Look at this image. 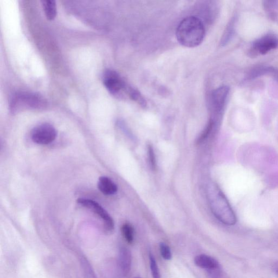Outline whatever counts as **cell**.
Returning a JSON list of instances; mask_svg holds the SVG:
<instances>
[{
  "label": "cell",
  "instance_id": "1",
  "mask_svg": "<svg viewBox=\"0 0 278 278\" xmlns=\"http://www.w3.org/2000/svg\"><path fill=\"white\" fill-rule=\"evenodd\" d=\"M204 26L201 19L190 16L182 20L176 30V38L182 46L196 47L202 42L205 37Z\"/></svg>",
  "mask_w": 278,
  "mask_h": 278
},
{
  "label": "cell",
  "instance_id": "2",
  "mask_svg": "<svg viewBox=\"0 0 278 278\" xmlns=\"http://www.w3.org/2000/svg\"><path fill=\"white\" fill-rule=\"evenodd\" d=\"M207 196L211 210L219 221L227 225L236 224V215L218 186L214 183L208 186Z\"/></svg>",
  "mask_w": 278,
  "mask_h": 278
},
{
  "label": "cell",
  "instance_id": "3",
  "mask_svg": "<svg viewBox=\"0 0 278 278\" xmlns=\"http://www.w3.org/2000/svg\"><path fill=\"white\" fill-rule=\"evenodd\" d=\"M47 101L36 93L22 92L16 93L10 102V109L13 112L25 109H40L46 107Z\"/></svg>",
  "mask_w": 278,
  "mask_h": 278
},
{
  "label": "cell",
  "instance_id": "4",
  "mask_svg": "<svg viewBox=\"0 0 278 278\" xmlns=\"http://www.w3.org/2000/svg\"><path fill=\"white\" fill-rule=\"evenodd\" d=\"M103 83L112 95L118 97H120L123 92L125 91L127 94L129 86L118 73L111 70H108L104 73Z\"/></svg>",
  "mask_w": 278,
  "mask_h": 278
},
{
  "label": "cell",
  "instance_id": "5",
  "mask_svg": "<svg viewBox=\"0 0 278 278\" xmlns=\"http://www.w3.org/2000/svg\"><path fill=\"white\" fill-rule=\"evenodd\" d=\"M278 47V38L274 34H269L256 40L249 50L251 56L263 55Z\"/></svg>",
  "mask_w": 278,
  "mask_h": 278
},
{
  "label": "cell",
  "instance_id": "6",
  "mask_svg": "<svg viewBox=\"0 0 278 278\" xmlns=\"http://www.w3.org/2000/svg\"><path fill=\"white\" fill-rule=\"evenodd\" d=\"M57 134L54 126L44 124L34 128L31 136L33 142L40 145H48L55 140Z\"/></svg>",
  "mask_w": 278,
  "mask_h": 278
},
{
  "label": "cell",
  "instance_id": "7",
  "mask_svg": "<svg viewBox=\"0 0 278 278\" xmlns=\"http://www.w3.org/2000/svg\"><path fill=\"white\" fill-rule=\"evenodd\" d=\"M77 203L82 206L89 208L95 214L98 215L103 220L106 230L111 231L114 229V222L109 214L97 202L92 200L80 198Z\"/></svg>",
  "mask_w": 278,
  "mask_h": 278
},
{
  "label": "cell",
  "instance_id": "8",
  "mask_svg": "<svg viewBox=\"0 0 278 278\" xmlns=\"http://www.w3.org/2000/svg\"><path fill=\"white\" fill-rule=\"evenodd\" d=\"M229 89L228 86H223L215 90L211 96V106L216 115H220L227 102Z\"/></svg>",
  "mask_w": 278,
  "mask_h": 278
},
{
  "label": "cell",
  "instance_id": "9",
  "mask_svg": "<svg viewBox=\"0 0 278 278\" xmlns=\"http://www.w3.org/2000/svg\"><path fill=\"white\" fill-rule=\"evenodd\" d=\"M119 266L122 275L125 276L130 272L132 266V254L126 247L120 248L119 257Z\"/></svg>",
  "mask_w": 278,
  "mask_h": 278
},
{
  "label": "cell",
  "instance_id": "10",
  "mask_svg": "<svg viewBox=\"0 0 278 278\" xmlns=\"http://www.w3.org/2000/svg\"><path fill=\"white\" fill-rule=\"evenodd\" d=\"M194 262L197 266L207 271L221 268L220 264L215 259L205 254L196 256Z\"/></svg>",
  "mask_w": 278,
  "mask_h": 278
},
{
  "label": "cell",
  "instance_id": "11",
  "mask_svg": "<svg viewBox=\"0 0 278 278\" xmlns=\"http://www.w3.org/2000/svg\"><path fill=\"white\" fill-rule=\"evenodd\" d=\"M98 188L104 195L115 194L118 191L117 185L110 178L101 177L98 182Z\"/></svg>",
  "mask_w": 278,
  "mask_h": 278
},
{
  "label": "cell",
  "instance_id": "12",
  "mask_svg": "<svg viewBox=\"0 0 278 278\" xmlns=\"http://www.w3.org/2000/svg\"><path fill=\"white\" fill-rule=\"evenodd\" d=\"M264 75H269L273 76L278 82V71L273 67L262 66L258 67L253 70L248 74L249 79H254Z\"/></svg>",
  "mask_w": 278,
  "mask_h": 278
},
{
  "label": "cell",
  "instance_id": "13",
  "mask_svg": "<svg viewBox=\"0 0 278 278\" xmlns=\"http://www.w3.org/2000/svg\"><path fill=\"white\" fill-rule=\"evenodd\" d=\"M41 3L47 18L50 20H54L57 14L56 2L52 0H45Z\"/></svg>",
  "mask_w": 278,
  "mask_h": 278
},
{
  "label": "cell",
  "instance_id": "14",
  "mask_svg": "<svg viewBox=\"0 0 278 278\" xmlns=\"http://www.w3.org/2000/svg\"><path fill=\"white\" fill-rule=\"evenodd\" d=\"M265 12L273 20H275L277 17L278 2L266 1L264 2Z\"/></svg>",
  "mask_w": 278,
  "mask_h": 278
},
{
  "label": "cell",
  "instance_id": "15",
  "mask_svg": "<svg viewBox=\"0 0 278 278\" xmlns=\"http://www.w3.org/2000/svg\"><path fill=\"white\" fill-rule=\"evenodd\" d=\"M121 231L126 241L131 244L134 238V231L132 226L129 223H125L122 227Z\"/></svg>",
  "mask_w": 278,
  "mask_h": 278
},
{
  "label": "cell",
  "instance_id": "16",
  "mask_svg": "<svg viewBox=\"0 0 278 278\" xmlns=\"http://www.w3.org/2000/svg\"><path fill=\"white\" fill-rule=\"evenodd\" d=\"M149 257L150 268L153 278H161L159 269L157 263L156 262L155 258L152 253L150 254Z\"/></svg>",
  "mask_w": 278,
  "mask_h": 278
},
{
  "label": "cell",
  "instance_id": "17",
  "mask_svg": "<svg viewBox=\"0 0 278 278\" xmlns=\"http://www.w3.org/2000/svg\"><path fill=\"white\" fill-rule=\"evenodd\" d=\"M214 124V121L213 119H211L210 122H208L206 128L203 130V132L202 133L201 135L197 138V144H200L202 143L205 139L208 136V134H210L211 130L213 129V126Z\"/></svg>",
  "mask_w": 278,
  "mask_h": 278
},
{
  "label": "cell",
  "instance_id": "18",
  "mask_svg": "<svg viewBox=\"0 0 278 278\" xmlns=\"http://www.w3.org/2000/svg\"><path fill=\"white\" fill-rule=\"evenodd\" d=\"M159 247L161 257L165 260H171L172 259V253L170 247L164 242L160 243Z\"/></svg>",
  "mask_w": 278,
  "mask_h": 278
},
{
  "label": "cell",
  "instance_id": "19",
  "mask_svg": "<svg viewBox=\"0 0 278 278\" xmlns=\"http://www.w3.org/2000/svg\"><path fill=\"white\" fill-rule=\"evenodd\" d=\"M234 22L235 20H232L228 26L227 30L225 31V33L222 39V44H225V43H227L230 38H231L234 30Z\"/></svg>",
  "mask_w": 278,
  "mask_h": 278
},
{
  "label": "cell",
  "instance_id": "20",
  "mask_svg": "<svg viewBox=\"0 0 278 278\" xmlns=\"http://www.w3.org/2000/svg\"><path fill=\"white\" fill-rule=\"evenodd\" d=\"M148 154H149L150 166L152 169L155 170L156 167L155 156L153 147L151 145H149V147H148Z\"/></svg>",
  "mask_w": 278,
  "mask_h": 278
},
{
  "label": "cell",
  "instance_id": "21",
  "mask_svg": "<svg viewBox=\"0 0 278 278\" xmlns=\"http://www.w3.org/2000/svg\"><path fill=\"white\" fill-rule=\"evenodd\" d=\"M273 271L278 276V262L275 263L273 266Z\"/></svg>",
  "mask_w": 278,
  "mask_h": 278
},
{
  "label": "cell",
  "instance_id": "22",
  "mask_svg": "<svg viewBox=\"0 0 278 278\" xmlns=\"http://www.w3.org/2000/svg\"><path fill=\"white\" fill-rule=\"evenodd\" d=\"M136 278H140V277H136Z\"/></svg>",
  "mask_w": 278,
  "mask_h": 278
}]
</instances>
